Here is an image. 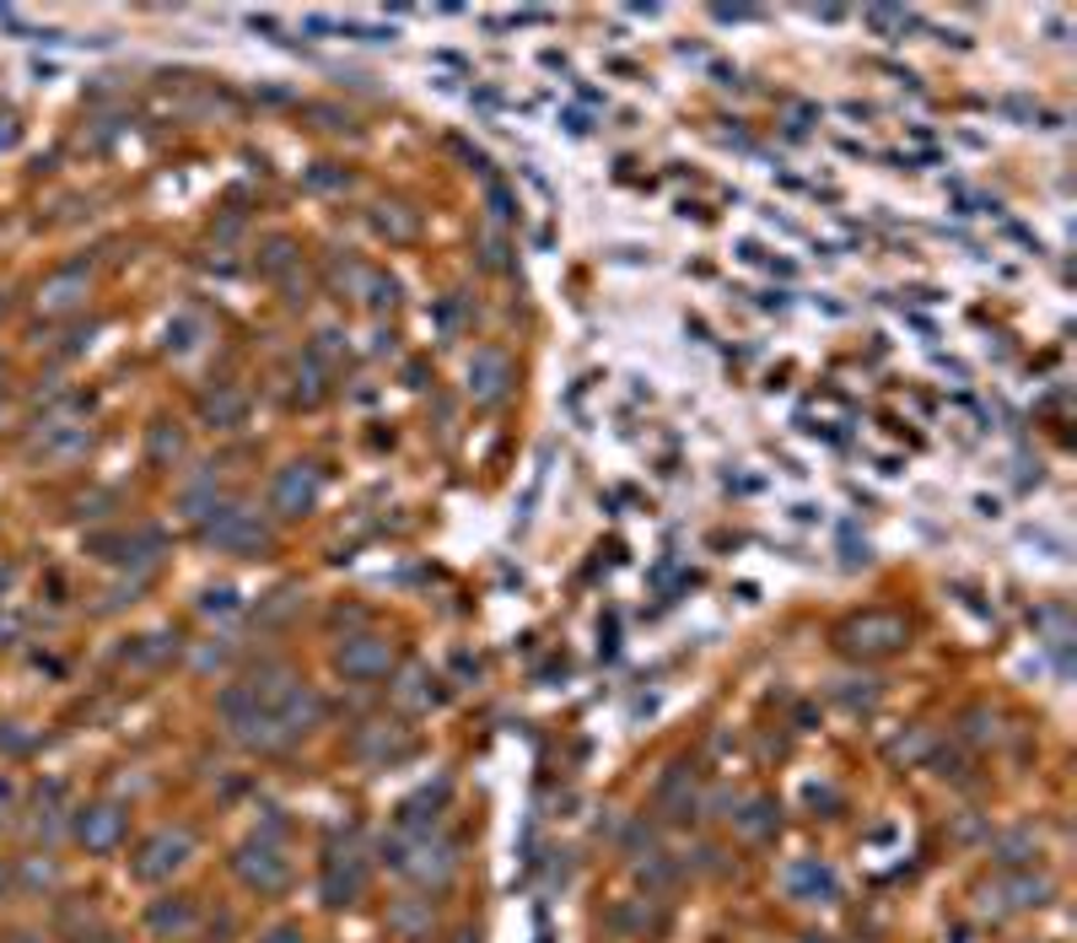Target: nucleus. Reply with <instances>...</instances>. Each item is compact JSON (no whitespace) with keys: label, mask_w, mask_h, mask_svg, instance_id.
<instances>
[{"label":"nucleus","mask_w":1077,"mask_h":943,"mask_svg":"<svg viewBox=\"0 0 1077 943\" xmlns=\"http://www.w3.org/2000/svg\"><path fill=\"white\" fill-rule=\"evenodd\" d=\"M313 496H318V480L302 469V464L280 469V480H276V507H280V513H302V507H313Z\"/></svg>","instance_id":"1"},{"label":"nucleus","mask_w":1077,"mask_h":943,"mask_svg":"<svg viewBox=\"0 0 1077 943\" xmlns=\"http://www.w3.org/2000/svg\"><path fill=\"white\" fill-rule=\"evenodd\" d=\"M210 539H216L221 550H248V545H265V534H259V528H253V518H248V513H238V507H232V513H221V518L210 524Z\"/></svg>","instance_id":"2"},{"label":"nucleus","mask_w":1077,"mask_h":943,"mask_svg":"<svg viewBox=\"0 0 1077 943\" xmlns=\"http://www.w3.org/2000/svg\"><path fill=\"white\" fill-rule=\"evenodd\" d=\"M340 668H350V674H378V668H388V642H378V636L346 642L340 647Z\"/></svg>","instance_id":"3"},{"label":"nucleus","mask_w":1077,"mask_h":943,"mask_svg":"<svg viewBox=\"0 0 1077 943\" xmlns=\"http://www.w3.org/2000/svg\"><path fill=\"white\" fill-rule=\"evenodd\" d=\"M507 384V356H496V350H480L475 361H469V388L480 394V399H496Z\"/></svg>","instance_id":"4"}]
</instances>
